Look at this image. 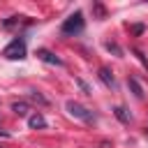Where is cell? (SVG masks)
Returning <instances> with one entry per match:
<instances>
[{
  "label": "cell",
  "instance_id": "7c38bea8",
  "mask_svg": "<svg viewBox=\"0 0 148 148\" xmlns=\"http://www.w3.org/2000/svg\"><path fill=\"white\" fill-rule=\"evenodd\" d=\"M130 30H132V32H134V35H141V32H143V30H146V28H143V25H141V23H136V25H132V28H130Z\"/></svg>",
  "mask_w": 148,
  "mask_h": 148
},
{
  "label": "cell",
  "instance_id": "277c9868",
  "mask_svg": "<svg viewBox=\"0 0 148 148\" xmlns=\"http://www.w3.org/2000/svg\"><path fill=\"white\" fill-rule=\"evenodd\" d=\"M37 58H39L42 62H49V65H58V67H62V60H60L56 53L46 51V49H37Z\"/></svg>",
  "mask_w": 148,
  "mask_h": 148
},
{
  "label": "cell",
  "instance_id": "3957f363",
  "mask_svg": "<svg viewBox=\"0 0 148 148\" xmlns=\"http://www.w3.org/2000/svg\"><path fill=\"white\" fill-rule=\"evenodd\" d=\"M65 109L74 116V118H81V120H86V123H92L95 120V113L92 111H88L86 106H81L79 102H74V99H69L67 104H65Z\"/></svg>",
  "mask_w": 148,
  "mask_h": 148
},
{
  "label": "cell",
  "instance_id": "8fae6325",
  "mask_svg": "<svg viewBox=\"0 0 148 148\" xmlns=\"http://www.w3.org/2000/svg\"><path fill=\"white\" fill-rule=\"evenodd\" d=\"M106 49H109V51H113L116 56H123V51H120V46H118V44H113V42H106Z\"/></svg>",
  "mask_w": 148,
  "mask_h": 148
},
{
  "label": "cell",
  "instance_id": "30bf717a",
  "mask_svg": "<svg viewBox=\"0 0 148 148\" xmlns=\"http://www.w3.org/2000/svg\"><path fill=\"white\" fill-rule=\"evenodd\" d=\"M92 12H95L99 18H104V14H106V12H104V7H102L99 2H95V5H92Z\"/></svg>",
  "mask_w": 148,
  "mask_h": 148
},
{
  "label": "cell",
  "instance_id": "4fadbf2b",
  "mask_svg": "<svg viewBox=\"0 0 148 148\" xmlns=\"http://www.w3.org/2000/svg\"><path fill=\"white\" fill-rule=\"evenodd\" d=\"M30 95H32V99H37V102H39V104H46V97H42V95H39V92H35V90H32V92H30Z\"/></svg>",
  "mask_w": 148,
  "mask_h": 148
},
{
  "label": "cell",
  "instance_id": "8992f818",
  "mask_svg": "<svg viewBox=\"0 0 148 148\" xmlns=\"http://www.w3.org/2000/svg\"><path fill=\"white\" fill-rule=\"evenodd\" d=\"M28 125H30L32 130H42V127H46V118H44L42 113H32V116L28 118Z\"/></svg>",
  "mask_w": 148,
  "mask_h": 148
},
{
  "label": "cell",
  "instance_id": "ba28073f",
  "mask_svg": "<svg viewBox=\"0 0 148 148\" xmlns=\"http://www.w3.org/2000/svg\"><path fill=\"white\" fill-rule=\"evenodd\" d=\"M113 113H116V118H118L120 123H130V111H127L125 106H116Z\"/></svg>",
  "mask_w": 148,
  "mask_h": 148
},
{
  "label": "cell",
  "instance_id": "5bb4252c",
  "mask_svg": "<svg viewBox=\"0 0 148 148\" xmlns=\"http://www.w3.org/2000/svg\"><path fill=\"white\" fill-rule=\"evenodd\" d=\"M76 83H79V86H81V90H83V92H86V95H90V88H88V86H86V83H83V81H81V79H79V81H76Z\"/></svg>",
  "mask_w": 148,
  "mask_h": 148
},
{
  "label": "cell",
  "instance_id": "5b68a950",
  "mask_svg": "<svg viewBox=\"0 0 148 148\" xmlns=\"http://www.w3.org/2000/svg\"><path fill=\"white\" fill-rule=\"evenodd\" d=\"M97 76H99V81H102V83H104L106 88H116V79H113L111 69H106V67H99Z\"/></svg>",
  "mask_w": 148,
  "mask_h": 148
},
{
  "label": "cell",
  "instance_id": "9c48e42d",
  "mask_svg": "<svg viewBox=\"0 0 148 148\" xmlns=\"http://www.w3.org/2000/svg\"><path fill=\"white\" fill-rule=\"evenodd\" d=\"M127 86H130V88H132V92H134V95H136V97H139V99H141V97H143V88H141V86H139V81H136V79H127Z\"/></svg>",
  "mask_w": 148,
  "mask_h": 148
},
{
  "label": "cell",
  "instance_id": "6da1fadb",
  "mask_svg": "<svg viewBox=\"0 0 148 148\" xmlns=\"http://www.w3.org/2000/svg\"><path fill=\"white\" fill-rule=\"evenodd\" d=\"M83 28H86L83 14H81V12H74V14H69V16L65 18V23H62V35H79V32H83Z\"/></svg>",
  "mask_w": 148,
  "mask_h": 148
},
{
  "label": "cell",
  "instance_id": "7a4b0ae2",
  "mask_svg": "<svg viewBox=\"0 0 148 148\" xmlns=\"http://www.w3.org/2000/svg\"><path fill=\"white\" fill-rule=\"evenodd\" d=\"M2 56H5L7 60H23V58H25V42H23L21 37L12 39V42L5 46Z\"/></svg>",
  "mask_w": 148,
  "mask_h": 148
},
{
  "label": "cell",
  "instance_id": "52a82bcc",
  "mask_svg": "<svg viewBox=\"0 0 148 148\" xmlns=\"http://www.w3.org/2000/svg\"><path fill=\"white\" fill-rule=\"evenodd\" d=\"M12 111H14L16 116H28V111H30V109H28V104H25V102H14V104H12Z\"/></svg>",
  "mask_w": 148,
  "mask_h": 148
}]
</instances>
